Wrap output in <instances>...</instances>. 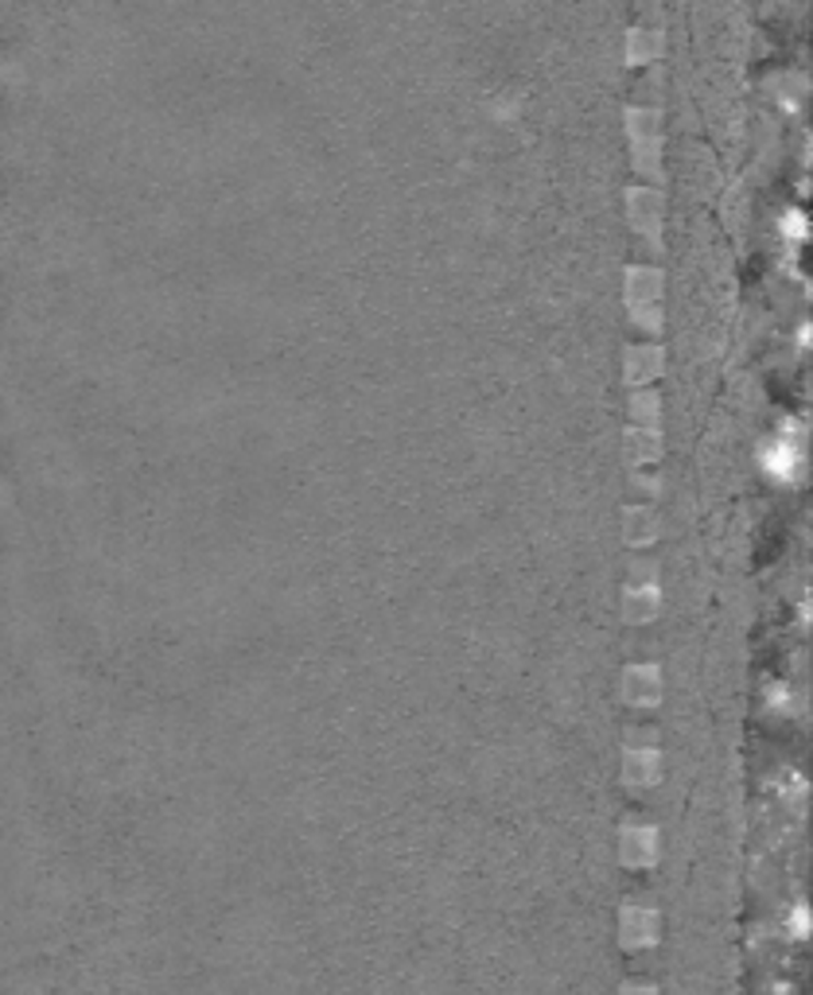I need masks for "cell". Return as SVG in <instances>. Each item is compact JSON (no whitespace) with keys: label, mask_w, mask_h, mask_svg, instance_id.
Masks as SVG:
<instances>
[{"label":"cell","mask_w":813,"mask_h":995,"mask_svg":"<svg viewBox=\"0 0 813 995\" xmlns=\"http://www.w3.org/2000/svg\"><path fill=\"white\" fill-rule=\"evenodd\" d=\"M626 218L651 249L662 246V195L658 188H631L626 191Z\"/></svg>","instance_id":"cell-3"},{"label":"cell","mask_w":813,"mask_h":995,"mask_svg":"<svg viewBox=\"0 0 813 995\" xmlns=\"http://www.w3.org/2000/svg\"><path fill=\"white\" fill-rule=\"evenodd\" d=\"M619 929H623V945L626 949H646V945L658 941V914L651 911V906H623V914H619Z\"/></svg>","instance_id":"cell-5"},{"label":"cell","mask_w":813,"mask_h":995,"mask_svg":"<svg viewBox=\"0 0 813 995\" xmlns=\"http://www.w3.org/2000/svg\"><path fill=\"white\" fill-rule=\"evenodd\" d=\"M626 307L646 335L662 331V273L654 264H634L626 273Z\"/></svg>","instance_id":"cell-2"},{"label":"cell","mask_w":813,"mask_h":995,"mask_svg":"<svg viewBox=\"0 0 813 995\" xmlns=\"http://www.w3.org/2000/svg\"><path fill=\"white\" fill-rule=\"evenodd\" d=\"M626 137H631V163L646 183H662V113L658 105L626 110Z\"/></svg>","instance_id":"cell-1"},{"label":"cell","mask_w":813,"mask_h":995,"mask_svg":"<svg viewBox=\"0 0 813 995\" xmlns=\"http://www.w3.org/2000/svg\"><path fill=\"white\" fill-rule=\"evenodd\" d=\"M623 770L631 785H654L658 782V750L651 747H631L623 755Z\"/></svg>","instance_id":"cell-10"},{"label":"cell","mask_w":813,"mask_h":995,"mask_svg":"<svg viewBox=\"0 0 813 995\" xmlns=\"http://www.w3.org/2000/svg\"><path fill=\"white\" fill-rule=\"evenodd\" d=\"M662 55V32L654 24H639L626 35V63L631 67H654Z\"/></svg>","instance_id":"cell-8"},{"label":"cell","mask_w":813,"mask_h":995,"mask_svg":"<svg viewBox=\"0 0 813 995\" xmlns=\"http://www.w3.org/2000/svg\"><path fill=\"white\" fill-rule=\"evenodd\" d=\"M626 455H631L634 467L658 463V455H662V432H658V425H634L631 432H626Z\"/></svg>","instance_id":"cell-9"},{"label":"cell","mask_w":813,"mask_h":995,"mask_svg":"<svg viewBox=\"0 0 813 995\" xmlns=\"http://www.w3.org/2000/svg\"><path fill=\"white\" fill-rule=\"evenodd\" d=\"M623 370H626V382H631L634 389H646V385L662 374V347L658 342H634V347H626Z\"/></svg>","instance_id":"cell-4"},{"label":"cell","mask_w":813,"mask_h":995,"mask_svg":"<svg viewBox=\"0 0 813 995\" xmlns=\"http://www.w3.org/2000/svg\"><path fill=\"white\" fill-rule=\"evenodd\" d=\"M619 859H623L626 868H634V871L654 868V859H658V833H654V828H639V825L623 828Z\"/></svg>","instance_id":"cell-6"},{"label":"cell","mask_w":813,"mask_h":995,"mask_svg":"<svg viewBox=\"0 0 813 995\" xmlns=\"http://www.w3.org/2000/svg\"><path fill=\"white\" fill-rule=\"evenodd\" d=\"M662 677L654 665H634L623 677V700L634 708H654L662 700Z\"/></svg>","instance_id":"cell-7"}]
</instances>
